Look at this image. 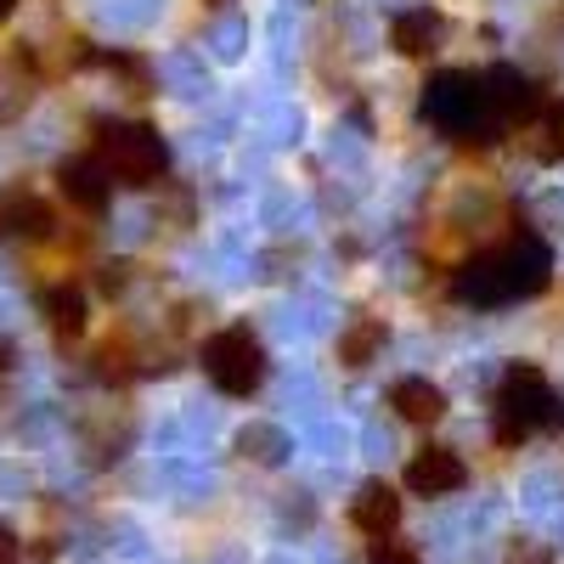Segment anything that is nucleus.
<instances>
[{"label": "nucleus", "instance_id": "nucleus-15", "mask_svg": "<svg viewBox=\"0 0 564 564\" xmlns=\"http://www.w3.org/2000/svg\"><path fill=\"white\" fill-rule=\"evenodd\" d=\"M367 564H417V553H412L406 542H372Z\"/></svg>", "mask_w": 564, "mask_h": 564}, {"label": "nucleus", "instance_id": "nucleus-3", "mask_svg": "<svg viewBox=\"0 0 564 564\" xmlns=\"http://www.w3.org/2000/svg\"><path fill=\"white\" fill-rule=\"evenodd\" d=\"M97 164L108 170V181L148 186L164 175V141L148 124H102L97 130Z\"/></svg>", "mask_w": 564, "mask_h": 564}, {"label": "nucleus", "instance_id": "nucleus-4", "mask_svg": "<svg viewBox=\"0 0 564 564\" xmlns=\"http://www.w3.org/2000/svg\"><path fill=\"white\" fill-rule=\"evenodd\" d=\"M204 372L215 379V390L226 395H254L265 379V350L249 327H220V334L204 345Z\"/></svg>", "mask_w": 564, "mask_h": 564}, {"label": "nucleus", "instance_id": "nucleus-5", "mask_svg": "<svg viewBox=\"0 0 564 564\" xmlns=\"http://www.w3.org/2000/svg\"><path fill=\"white\" fill-rule=\"evenodd\" d=\"M457 300H475V305H502V300H520L513 294V276H508V254L486 249L457 271Z\"/></svg>", "mask_w": 564, "mask_h": 564}, {"label": "nucleus", "instance_id": "nucleus-13", "mask_svg": "<svg viewBox=\"0 0 564 564\" xmlns=\"http://www.w3.org/2000/svg\"><path fill=\"white\" fill-rule=\"evenodd\" d=\"M435 34H441V23H435L430 12H401L395 29H390V40H395L401 57H430V52H435Z\"/></svg>", "mask_w": 564, "mask_h": 564}, {"label": "nucleus", "instance_id": "nucleus-9", "mask_svg": "<svg viewBox=\"0 0 564 564\" xmlns=\"http://www.w3.org/2000/svg\"><path fill=\"white\" fill-rule=\"evenodd\" d=\"M57 181H63L68 204H74V209H90V215H97V209L108 204V193H113V181H108V170L97 164V153L63 164V170H57Z\"/></svg>", "mask_w": 564, "mask_h": 564}, {"label": "nucleus", "instance_id": "nucleus-16", "mask_svg": "<svg viewBox=\"0 0 564 564\" xmlns=\"http://www.w3.org/2000/svg\"><path fill=\"white\" fill-rule=\"evenodd\" d=\"M249 446H254V457H260V463H276L282 435H276V430H249V435H243V452H249Z\"/></svg>", "mask_w": 564, "mask_h": 564}, {"label": "nucleus", "instance_id": "nucleus-17", "mask_svg": "<svg viewBox=\"0 0 564 564\" xmlns=\"http://www.w3.org/2000/svg\"><path fill=\"white\" fill-rule=\"evenodd\" d=\"M547 135H553V148H547V153H564V102L553 108V119H547Z\"/></svg>", "mask_w": 564, "mask_h": 564}, {"label": "nucleus", "instance_id": "nucleus-12", "mask_svg": "<svg viewBox=\"0 0 564 564\" xmlns=\"http://www.w3.org/2000/svg\"><path fill=\"white\" fill-rule=\"evenodd\" d=\"M390 406H395L406 423H435V417L446 412V395H441L430 379H401V384L390 390Z\"/></svg>", "mask_w": 564, "mask_h": 564}, {"label": "nucleus", "instance_id": "nucleus-11", "mask_svg": "<svg viewBox=\"0 0 564 564\" xmlns=\"http://www.w3.org/2000/svg\"><path fill=\"white\" fill-rule=\"evenodd\" d=\"M40 311H45V322H52V334H57V339H79V334H85V294L74 289V282H57V289H45Z\"/></svg>", "mask_w": 564, "mask_h": 564}, {"label": "nucleus", "instance_id": "nucleus-6", "mask_svg": "<svg viewBox=\"0 0 564 564\" xmlns=\"http://www.w3.org/2000/svg\"><path fill=\"white\" fill-rule=\"evenodd\" d=\"M463 480H468V468L446 446H423L406 463V491H417V497H452V491H463Z\"/></svg>", "mask_w": 564, "mask_h": 564}, {"label": "nucleus", "instance_id": "nucleus-8", "mask_svg": "<svg viewBox=\"0 0 564 564\" xmlns=\"http://www.w3.org/2000/svg\"><path fill=\"white\" fill-rule=\"evenodd\" d=\"M350 520H356V531H367L372 542H384V536L401 525V497H395V486L367 480V486L356 491V502H350Z\"/></svg>", "mask_w": 564, "mask_h": 564}, {"label": "nucleus", "instance_id": "nucleus-18", "mask_svg": "<svg viewBox=\"0 0 564 564\" xmlns=\"http://www.w3.org/2000/svg\"><path fill=\"white\" fill-rule=\"evenodd\" d=\"M508 564H553V558H547L542 547H513V553H508Z\"/></svg>", "mask_w": 564, "mask_h": 564}, {"label": "nucleus", "instance_id": "nucleus-14", "mask_svg": "<svg viewBox=\"0 0 564 564\" xmlns=\"http://www.w3.org/2000/svg\"><path fill=\"white\" fill-rule=\"evenodd\" d=\"M384 339H390V334H384V322H356L350 334L339 339V361H350V367H367L372 356L384 350Z\"/></svg>", "mask_w": 564, "mask_h": 564}, {"label": "nucleus", "instance_id": "nucleus-21", "mask_svg": "<svg viewBox=\"0 0 564 564\" xmlns=\"http://www.w3.org/2000/svg\"><path fill=\"white\" fill-rule=\"evenodd\" d=\"M7 12H12V0H0V18H7Z\"/></svg>", "mask_w": 564, "mask_h": 564}, {"label": "nucleus", "instance_id": "nucleus-1", "mask_svg": "<svg viewBox=\"0 0 564 564\" xmlns=\"http://www.w3.org/2000/svg\"><path fill=\"white\" fill-rule=\"evenodd\" d=\"M564 423V401L553 395L542 367H508L497 384V441L520 446L536 430H558Z\"/></svg>", "mask_w": 564, "mask_h": 564}, {"label": "nucleus", "instance_id": "nucleus-20", "mask_svg": "<svg viewBox=\"0 0 564 564\" xmlns=\"http://www.w3.org/2000/svg\"><path fill=\"white\" fill-rule=\"evenodd\" d=\"M7 356H12V350H7V339H0V367H7Z\"/></svg>", "mask_w": 564, "mask_h": 564}, {"label": "nucleus", "instance_id": "nucleus-10", "mask_svg": "<svg viewBox=\"0 0 564 564\" xmlns=\"http://www.w3.org/2000/svg\"><path fill=\"white\" fill-rule=\"evenodd\" d=\"M0 238H52V209L29 193L0 198Z\"/></svg>", "mask_w": 564, "mask_h": 564}, {"label": "nucleus", "instance_id": "nucleus-19", "mask_svg": "<svg viewBox=\"0 0 564 564\" xmlns=\"http://www.w3.org/2000/svg\"><path fill=\"white\" fill-rule=\"evenodd\" d=\"M0 564H23V547L12 542V531H0Z\"/></svg>", "mask_w": 564, "mask_h": 564}, {"label": "nucleus", "instance_id": "nucleus-7", "mask_svg": "<svg viewBox=\"0 0 564 564\" xmlns=\"http://www.w3.org/2000/svg\"><path fill=\"white\" fill-rule=\"evenodd\" d=\"M486 108L497 124H513V119H531L536 113V85L525 74H513V68H491L486 79Z\"/></svg>", "mask_w": 564, "mask_h": 564}, {"label": "nucleus", "instance_id": "nucleus-2", "mask_svg": "<svg viewBox=\"0 0 564 564\" xmlns=\"http://www.w3.org/2000/svg\"><path fill=\"white\" fill-rule=\"evenodd\" d=\"M423 113H430V124H441L446 135L468 141V135H480V141H497V119L486 108V85L475 74H463V68H446L435 74L430 85V97H423Z\"/></svg>", "mask_w": 564, "mask_h": 564}]
</instances>
